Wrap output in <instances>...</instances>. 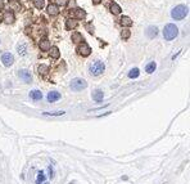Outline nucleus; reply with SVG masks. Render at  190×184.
<instances>
[{
  "mask_svg": "<svg viewBox=\"0 0 190 184\" xmlns=\"http://www.w3.org/2000/svg\"><path fill=\"white\" fill-rule=\"evenodd\" d=\"M177 35H179V28H177L175 24H172V23L166 24V27H164V30H163L164 39L166 40H174Z\"/></svg>",
  "mask_w": 190,
  "mask_h": 184,
  "instance_id": "obj_1",
  "label": "nucleus"
},
{
  "mask_svg": "<svg viewBox=\"0 0 190 184\" xmlns=\"http://www.w3.org/2000/svg\"><path fill=\"white\" fill-rule=\"evenodd\" d=\"M188 13H189L188 7H185V5H177L171 12V16L175 20H182V18H185L188 16Z\"/></svg>",
  "mask_w": 190,
  "mask_h": 184,
  "instance_id": "obj_2",
  "label": "nucleus"
},
{
  "mask_svg": "<svg viewBox=\"0 0 190 184\" xmlns=\"http://www.w3.org/2000/svg\"><path fill=\"white\" fill-rule=\"evenodd\" d=\"M88 88V83L84 80V79H80V77H76L73 79L71 81V89L73 91H81L84 89Z\"/></svg>",
  "mask_w": 190,
  "mask_h": 184,
  "instance_id": "obj_3",
  "label": "nucleus"
},
{
  "mask_svg": "<svg viewBox=\"0 0 190 184\" xmlns=\"http://www.w3.org/2000/svg\"><path fill=\"white\" fill-rule=\"evenodd\" d=\"M104 70H106V66H104V63L100 62V61H95V62L90 66V73L93 76L102 75V73L104 72Z\"/></svg>",
  "mask_w": 190,
  "mask_h": 184,
  "instance_id": "obj_4",
  "label": "nucleus"
},
{
  "mask_svg": "<svg viewBox=\"0 0 190 184\" xmlns=\"http://www.w3.org/2000/svg\"><path fill=\"white\" fill-rule=\"evenodd\" d=\"M77 53L80 54V56H82V57H88V56H90L91 49H90V46L86 44V42H82L81 45L77 46Z\"/></svg>",
  "mask_w": 190,
  "mask_h": 184,
  "instance_id": "obj_5",
  "label": "nucleus"
},
{
  "mask_svg": "<svg viewBox=\"0 0 190 184\" xmlns=\"http://www.w3.org/2000/svg\"><path fill=\"white\" fill-rule=\"evenodd\" d=\"M2 62H3V64L5 67H10L14 62V57L12 56L10 53H4L2 56Z\"/></svg>",
  "mask_w": 190,
  "mask_h": 184,
  "instance_id": "obj_6",
  "label": "nucleus"
},
{
  "mask_svg": "<svg viewBox=\"0 0 190 184\" xmlns=\"http://www.w3.org/2000/svg\"><path fill=\"white\" fill-rule=\"evenodd\" d=\"M18 76H20L21 80H23L24 83H31V80H32L31 73H30L27 70H21L20 73H18Z\"/></svg>",
  "mask_w": 190,
  "mask_h": 184,
  "instance_id": "obj_7",
  "label": "nucleus"
},
{
  "mask_svg": "<svg viewBox=\"0 0 190 184\" xmlns=\"http://www.w3.org/2000/svg\"><path fill=\"white\" fill-rule=\"evenodd\" d=\"M103 98H104V93H103L100 89H96V90L93 91V99L95 102H102Z\"/></svg>",
  "mask_w": 190,
  "mask_h": 184,
  "instance_id": "obj_8",
  "label": "nucleus"
},
{
  "mask_svg": "<svg viewBox=\"0 0 190 184\" xmlns=\"http://www.w3.org/2000/svg\"><path fill=\"white\" fill-rule=\"evenodd\" d=\"M58 99H60V94L58 93V91H50V93L48 94V101L50 102V103L56 102Z\"/></svg>",
  "mask_w": 190,
  "mask_h": 184,
  "instance_id": "obj_9",
  "label": "nucleus"
},
{
  "mask_svg": "<svg viewBox=\"0 0 190 184\" xmlns=\"http://www.w3.org/2000/svg\"><path fill=\"white\" fill-rule=\"evenodd\" d=\"M30 98L34 101H40L41 98H42V94H41V91L40 90H31L30 91Z\"/></svg>",
  "mask_w": 190,
  "mask_h": 184,
  "instance_id": "obj_10",
  "label": "nucleus"
},
{
  "mask_svg": "<svg viewBox=\"0 0 190 184\" xmlns=\"http://www.w3.org/2000/svg\"><path fill=\"white\" fill-rule=\"evenodd\" d=\"M157 34H158V28L156 26H150V27H148V30H146V35H148L150 39L156 38Z\"/></svg>",
  "mask_w": 190,
  "mask_h": 184,
  "instance_id": "obj_11",
  "label": "nucleus"
},
{
  "mask_svg": "<svg viewBox=\"0 0 190 184\" xmlns=\"http://www.w3.org/2000/svg\"><path fill=\"white\" fill-rule=\"evenodd\" d=\"M73 16L78 18V20H84V18L86 17V13H85V10L77 8V9H73Z\"/></svg>",
  "mask_w": 190,
  "mask_h": 184,
  "instance_id": "obj_12",
  "label": "nucleus"
},
{
  "mask_svg": "<svg viewBox=\"0 0 190 184\" xmlns=\"http://www.w3.org/2000/svg\"><path fill=\"white\" fill-rule=\"evenodd\" d=\"M39 46H40V49H41V50L48 52L49 49H50V41H49V40H46V39L41 40V41H40V44H39Z\"/></svg>",
  "mask_w": 190,
  "mask_h": 184,
  "instance_id": "obj_13",
  "label": "nucleus"
},
{
  "mask_svg": "<svg viewBox=\"0 0 190 184\" xmlns=\"http://www.w3.org/2000/svg\"><path fill=\"white\" fill-rule=\"evenodd\" d=\"M4 22L5 23H13L14 22V14L12 13V12H7V13L4 14Z\"/></svg>",
  "mask_w": 190,
  "mask_h": 184,
  "instance_id": "obj_14",
  "label": "nucleus"
},
{
  "mask_svg": "<svg viewBox=\"0 0 190 184\" xmlns=\"http://www.w3.org/2000/svg\"><path fill=\"white\" fill-rule=\"evenodd\" d=\"M48 13L49 14H52V16H57L59 13V10H58V7L56 4H50L48 7Z\"/></svg>",
  "mask_w": 190,
  "mask_h": 184,
  "instance_id": "obj_15",
  "label": "nucleus"
},
{
  "mask_svg": "<svg viewBox=\"0 0 190 184\" xmlns=\"http://www.w3.org/2000/svg\"><path fill=\"white\" fill-rule=\"evenodd\" d=\"M72 41L76 42V44H78V42H82L84 39H82V35L80 32H73L72 34Z\"/></svg>",
  "mask_w": 190,
  "mask_h": 184,
  "instance_id": "obj_16",
  "label": "nucleus"
},
{
  "mask_svg": "<svg viewBox=\"0 0 190 184\" xmlns=\"http://www.w3.org/2000/svg\"><path fill=\"white\" fill-rule=\"evenodd\" d=\"M49 50H52V52H50L52 58H54V59H58V58H59L60 53H59V49H58L57 46H50V49H49Z\"/></svg>",
  "mask_w": 190,
  "mask_h": 184,
  "instance_id": "obj_17",
  "label": "nucleus"
},
{
  "mask_svg": "<svg viewBox=\"0 0 190 184\" xmlns=\"http://www.w3.org/2000/svg\"><path fill=\"white\" fill-rule=\"evenodd\" d=\"M111 12H112L113 14H120V13H121L120 5L116 4V3H112V4H111Z\"/></svg>",
  "mask_w": 190,
  "mask_h": 184,
  "instance_id": "obj_18",
  "label": "nucleus"
},
{
  "mask_svg": "<svg viewBox=\"0 0 190 184\" xmlns=\"http://www.w3.org/2000/svg\"><path fill=\"white\" fill-rule=\"evenodd\" d=\"M121 24H122V26L130 27V26H132V21H131L128 17H122V18H121Z\"/></svg>",
  "mask_w": 190,
  "mask_h": 184,
  "instance_id": "obj_19",
  "label": "nucleus"
},
{
  "mask_svg": "<svg viewBox=\"0 0 190 184\" xmlns=\"http://www.w3.org/2000/svg\"><path fill=\"white\" fill-rule=\"evenodd\" d=\"M45 182V174L44 171H38V178H36V183L38 184H41Z\"/></svg>",
  "mask_w": 190,
  "mask_h": 184,
  "instance_id": "obj_20",
  "label": "nucleus"
},
{
  "mask_svg": "<svg viewBox=\"0 0 190 184\" xmlns=\"http://www.w3.org/2000/svg\"><path fill=\"white\" fill-rule=\"evenodd\" d=\"M156 67H157V64H156L154 62H150L149 64H146V67H145V71L148 72V73H152V72H154Z\"/></svg>",
  "mask_w": 190,
  "mask_h": 184,
  "instance_id": "obj_21",
  "label": "nucleus"
},
{
  "mask_svg": "<svg viewBox=\"0 0 190 184\" xmlns=\"http://www.w3.org/2000/svg\"><path fill=\"white\" fill-rule=\"evenodd\" d=\"M139 75H140L139 68H132L130 72H128V77H130V79H136Z\"/></svg>",
  "mask_w": 190,
  "mask_h": 184,
  "instance_id": "obj_22",
  "label": "nucleus"
},
{
  "mask_svg": "<svg viewBox=\"0 0 190 184\" xmlns=\"http://www.w3.org/2000/svg\"><path fill=\"white\" fill-rule=\"evenodd\" d=\"M34 4L38 9H42L45 5V0H34Z\"/></svg>",
  "mask_w": 190,
  "mask_h": 184,
  "instance_id": "obj_23",
  "label": "nucleus"
},
{
  "mask_svg": "<svg viewBox=\"0 0 190 184\" xmlns=\"http://www.w3.org/2000/svg\"><path fill=\"white\" fill-rule=\"evenodd\" d=\"M64 113H66L64 111H53V112H44L42 115H45V116H62Z\"/></svg>",
  "mask_w": 190,
  "mask_h": 184,
  "instance_id": "obj_24",
  "label": "nucleus"
},
{
  "mask_svg": "<svg viewBox=\"0 0 190 184\" xmlns=\"http://www.w3.org/2000/svg\"><path fill=\"white\" fill-rule=\"evenodd\" d=\"M130 35H131V32H130V30H124V31L121 32V38L124 39V40H127L128 38H130Z\"/></svg>",
  "mask_w": 190,
  "mask_h": 184,
  "instance_id": "obj_25",
  "label": "nucleus"
},
{
  "mask_svg": "<svg viewBox=\"0 0 190 184\" xmlns=\"http://www.w3.org/2000/svg\"><path fill=\"white\" fill-rule=\"evenodd\" d=\"M77 26V21H73V20H70L67 21V28L71 30V28H75Z\"/></svg>",
  "mask_w": 190,
  "mask_h": 184,
  "instance_id": "obj_26",
  "label": "nucleus"
},
{
  "mask_svg": "<svg viewBox=\"0 0 190 184\" xmlns=\"http://www.w3.org/2000/svg\"><path fill=\"white\" fill-rule=\"evenodd\" d=\"M48 71H49V68H48L46 66H44V64L39 66V73H40V75H46Z\"/></svg>",
  "mask_w": 190,
  "mask_h": 184,
  "instance_id": "obj_27",
  "label": "nucleus"
},
{
  "mask_svg": "<svg viewBox=\"0 0 190 184\" xmlns=\"http://www.w3.org/2000/svg\"><path fill=\"white\" fill-rule=\"evenodd\" d=\"M18 53L21 54V56H24V54H26V45L24 44H22V45H18Z\"/></svg>",
  "mask_w": 190,
  "mask_h": 184,
  "instance_id": "obj_28",
  "label": "nucleus"
},
{
  "mask_svg": "<svg viewBox=\"0 0 190 184\" xmlns=\"http://www.w3.org/2000/svg\"><path fill=\"white\" fill-rule=\"evenodd\" d=\"M57 5H66L67 4V0H54Z\"/></svg>",
  "mask_w": 190,
  "mask_h": 184,
  "instance_id": "obj_29",
  "label": "nucleus"
},
{
  "mask_svg": "<svg viewBox=\"0 0 190 184\" xmlns=\"http://www.w3.org/2000/svg\"><path fill=\"white\" fill-rule=\"evenodd\" d=\"M49 174H50L49 176H50L52 179H53V178H54V174H56V173H54V169H53V166H49Z\"/></svg>",
  "mask_w": 190,
  "mask_h": 184,
  "instance_id": "obj_30",
  "label": "nucleus"
},
{
  "mask_svg": "<svg viewBox=\"0 0 190 184\" xmlns=\"http://www.w3.org/2000/svg\"><path fill=\"white\" fill-rule=\"evenodd\" d=\"M86 27H88V30H89V32H90V34H93V32H94V27H91L90 24H88Z\"/></svg>",
  "mask_w": 190,
  "mask_h": 184,
  "instance_id": "obj_31",
  "label": "nucleus"
},
{
  "mask_svg": "<svg viewBox=\"0 0 190 184\" xmlns=\"http://www.w3.org/2000/svg\"><path fill=\"white\" fill-rule=\"evenodd\" d=\"M3 8H4V2L0 0V10H3Z\"/></svg>",
  "mask_w": 190,
  "mask_h": 184,
  "instance_id": "obj_32",
  "label": "nucleus"
},
{
  "mask_svg": "<svg viewBox=\"0 0 190 184\" xmlns=\"http://www.w3.org/2000/svg\"><path fill=\"white\" fill-rule=\"evenodd\" d=\"M100 2H102V0H93V3H94V4H99Z\"/></svg>",
  "mask_w": 190,
  "mask_h": 184,
  "instance_id": "obj_33",
  "label": "nucleus"
},
{
  "mask_svg": "<svg viewBox=\"0 0 190 184\" xmlns=\"http://www.w3.org/2000/svg\"><path fill=\"white\" fill-rule=\"evenodd\" d=\"M44 184H49V183H44Z\"/></svg>",
  "mask_w": 190,
  "mask_h": 184,
  "instance_id": "obj_34",
  "label": "nucleus"
}]
</instances>
